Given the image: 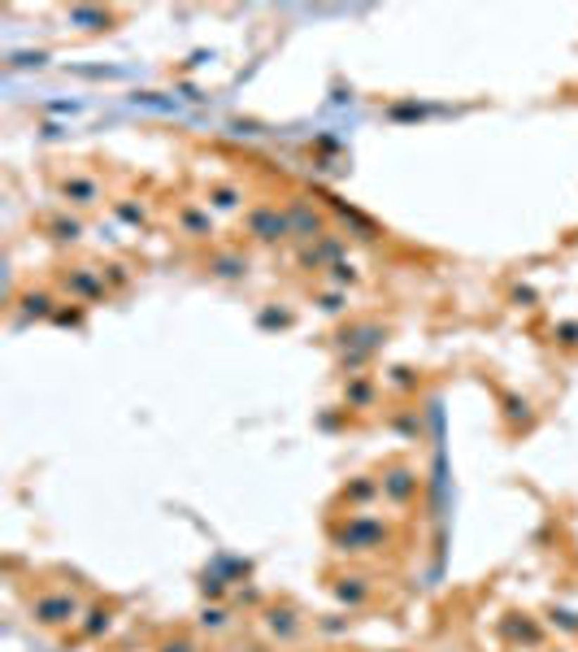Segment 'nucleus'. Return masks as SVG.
I'll list each match as a JSON object with an SVG mask.
<instances>
[{"label":"nucleus","mask_w":578,"mask_h":652,"mask_svg":"<svg viewBox=\"0 0 578 652\" xmlns=\"http://www.w3.org/2000/svg\"><path fill=\"white\" fill-rule=\"evenodd\" d=\"M244 231H248V239L253 244H283L287 235H291V218H287V209H279V205H270V200H261V205H253L244 213Z\"/></svg>","instance_id":"f257e3e1"},{"label":"nucleus","mask_w":578,"mask_h":652,"mask_svg":"<svg viewBox=\"0 0 578 652\" xmlns=\"http://www.w3.org/2000/svg\"><path fill=\"white\" fill-rule=\"evenodd\" d=\"M57 196L74 209H96L100 200H105V183H100V174H92V170H61L57 174Z\"/></svg>","instance_id":"f03ea898"},{"label":"nucleus","mask_w":578,"mask_h":652,"mask_svg":"<svg viewBox=\"0 0 578 652\" xmlns=\"http://www.w3.org/2000/svg\"><path fill=\"white\" fill-rule=\"evenodd\" d=\"M61 287L79 300V305H100V300H109L105 270H96V265H70V270H61Z\"/></svg>","instance_id":"7ed1b4c3"},{"label":"nucleus","mask_w":578,"mask_h":652,"mask_svg":"<svg viewBox=\"0 0 578 652\" xmlns=\"http://www.w3.org/2000/svg\"><path fill=\"white\" fill-rule=\"evenodd\" d=\"M31 617L39 626H70V622H79V600L70 591H39L31 600Z\"/></svg>","instance_id":"20e7f679"},{"label":"nucleus","mask_w":578,"mask_h":652,"mask_svg":"<svg viewBox=\"0 0 578 652\" xmlns=\"http://www.w3.org/2000/svg\"><path fill=\"white\" fill-rule=\"evenodd\" d=\"M379 344H383V326H379V322H357V326H348V331L339 335V348H348L344 370H357Z\"/></svg>","instance_id":"39448f33"},{"label":"nucleus","mask_w":578,"mask_h":652,"mask_svg":"<svg viewBox=\"0 0 578 652\" xmlns=\"http://www.w3.org/2000/svg\"><path fill=\"white\" fill-rule=\"evenodd\" d=\"M387 531L374 518H348L344 531H335V544L344 548V553H370V548H383Z\"/></svg>","instance_id":"423d86ee"},{"label":"nucleus","mask_w":578,"mask_h":652,"mask_svg":"<svg viewBox=\"0 0 578 652\" xmlns=\"http://www.w3.org/2000/svg\"><path fill=\"white\" fill-rule=\"evenodd\" d=\"M287 218H291V235H296V239H305V244H318L322 235H331V231H326V213H322L318 205H309L305 196H296V200H291Z\"/></svg>","instance_id":"0eeeda50"},{"label":"nucleus","mask_w":578,"mask_h":652,"mask_svg":"<svg viewBox=\"0 0 578 652\" xmlns=\"http://www.w3.org/2000/svg\"><path fill=\"white\" fill-rule=\"evenodd\" d=\"M174 227H179V235H187V239H213V213H209V205H200V200H183V205L174 209Z\"/></svg>","instance_id":"6e6552de"},{"label":"nucleus","mask_w":578,"mask_h":652,"mask_svg":"<svg viewBox=\"0 0 578 652\" xmlns=\"http://www.w3.org/2000/svg\"><path fill=\"white\" fill-rule=\"evenodd\" d=\"M379 487H383V500H391L396 509H405L409 500L417 496V474L409 470V465H391V470H383V479H379Z\"/></svg>","instance_id":"1a4fd4ad"},{"label":"nucleus","mask_w":578,"mask_h":652,"mask_svg":"<svg viewBox=\"0 0 578 652\" xmlns=\"http://www.w3.org/2000/svg\"><path fill=\"white\" fill-rule=\"evenodd\" d=\"M265 631L279 639V644H296L300 631H305V622H300V613L291 605H270L265 609Z\"/></svg>","instance_id":"9d476101"},{"label":"nucleus","mask_w":578,"mask_h":652,"mask_svg":"<svg viewBox=\"0 0 578 652\" xmlns=\"http://www.w3.org/2000/svg\"><path fill=\"white\" fill-rule=\"evenodd\" d=\"M335 261H344V244H339V235H322L318 244H309V248H300V265L305 270H331Z\"/></svg>","instance_id":"9b49d317"},{"label":"nucleus","mask_w":578,"mask_h":652,"mask_svg":"<svg viewBox=\"0 0 578 652\" xmlns=\"http://www.w3.org/2000/svg\"><path fill=\"white\" fill-rule=\"evenodd\" d=\"M205 205L209 209H222V213H235L244 205V187L235 179H209L205 183Z\"/></svg>","instance_id":"f8f14e48"},{"label":"nucleus","mask_w":578,"mask_h":652,"mask_svg":"<svg viewBox=\"0 0 578 652\" xmlns=\"http://www.w3.org/2000/svg\"><path fill=\"white\" fill-rule=\"evenodd\" d=\"M39 231L48 239H57V244H79L83 239V218H74V213H48V218H39Z\"/></svg>","instance_id":"ddd939ff"},{"label":"nucleus","mask_w":578,"mask_h":652,"mask_svg":"<svg viewBox=\"0 0 578 652\" xmlns=\"http://www.w3.org/2000/svg\"><path fill=\"white\" fill-rule=\"evenodd\" d=\"M205 270L213 274V279H226V283H235L248 274V253H235V248H226V253H213L205 261Z\"/></svg>","instance_id":"4468645a"},{"label":"nucleus","mask_w":578,"mask_h":652,"mask_svg":"<svg viewBox=\"0 0 578 652\" xmlns=\"http://www.w3.org/2000/svg\"><path fill=\"white\" fill-rule=\"evenodd\" d=\"M374 396H379V383H374L370 374H357V379H348V387H344L348 409H370Z\"/></svg>","instance_id":"2eb2a0df"},{"label":"nucleus","mask_w":578,"mask_h":652,"mask_svg":"<svg viewBox=\"0 0 578 652\" xmlns=\"http://www.w3.org/2000/svg\"><path fill=\"white\" fill-rule=\"evenodd\" d=\"M22 313H27V318H48V322H53V313H57V296H53V291H44V287L22 291Z\"/></svg>","instance_id":"dca6fc26"},{"label":"nucleus","mask_w":578,"mask_h":652,"mask_svg":"<svg viewBox=\"0 0 578 652\" xmlns=\"http://www.w3.org/2000/svg\"><path fill=\"white\" fill-rule=\"evenodd\" d=\"M335 596L344 600L348 609H357V605H365V600H370V583L361 579V574H344V579L335 583Z\"/></svg>","instance_id":"f3484780"},{"label":"nucleus","mask_w":578,"mask_h":652,"mask_svg":"<svg viewBox=\"0 0 578 652\" xmlns=\"http://www.w3.org/2000/svg\"><path fill=\"white\" fill-rule=\"evenodd\" d=\"M83 617H87V622L79 626L83 639H100V635H105L109 626H113V609H92V613H83Z\"/></svg>","instance_id":"a211bd4d"},{"label":"nucleus","mask_w":578,"mask_h":652,"mask_svg":"<svg viewBox=\"0 0 578 652\" xmlns=\"http://www.w3.org/2000/svg\"><path fill=\"white\" fill-rule=\"evenodd\" d=\"M383 487H379V479H370V474H361L357 483H348L344 487V500H353V505H365V500H374Z\"/></svg>","instance_id":"6ab92c4d"},{"label":"nucleus","mask_w":578,"mask_h":652,"mask_svg":"<svg viewBox=\"0 0 578 652\" xmlns=\"http://www.w3.org/2000/svg\"><path fill=\"white\" fill-rule=\"evenodd\" d=\"M70 22H79L83 31H109V13L105 9H70Z\"/></svg>","instance_id":"aec40b11"},{"label":"nucleus","mask_w":578,"mask_h":652,"mask_svg":"<svg viewBox=\"0 0 578 652\" xmlns=\"http://www.w3.org/2000/svg\"><path fill=\"white\" fill-rule=\"evenodd\" d=\"M113 213L127 222V227H148V209L135 205V200H113Z\"/></svg>","instance_id":"412c9836"},{"label":"nucleus","mask_w":578,"mask_h":652,"mask_svg":"<svg viewBox=\"0 0 578 652\" xmlns=\"http://www.w3.org/2000/svg\"><path fill=\"white\" fill-rule=\"evenodd\" d=\"M331 283H339V287H357V283H361V274H357L353 261H335V265H331Z\"/></svg>","instance_id":"4be33fe9"},{"label":"nucleus","mask_w":578,"mask_h":652,"mask_svg":"<svg viewBox=\"0 0 578 652\" xmlns=\"http://www.w3.org/2000/svg\"><path fill=\"white\" fill-rule=\"evenodd\" d=\"M105 283H109V291H122V287L131 283V270L122 265V261H109L105 265Z\"/></svg>","instance_id":"5701e85b"},{"label":"nucleus","mask_w":578,"mask_h":652,"mask_svg":"<svg viewBox=\"0 0 578 652\" xmlns=\"http://www.w3.org/2000/svg\"><path fill=\"white\" fill-rule=\"evenodd\" d=\"M200 626H205V631H222V626H226V609L205 605V609H200Z\"/></svg>","instance_id":"b1692460"},{"label":"nucleus","mask_w":578,"mask_h":652,"mask_svg":"<svg viewBox=\"0 0 578 652\" xmlns=\"http://www.w3.org/2000/svg\"><path fill=\"white\" fill-rule=\"evenodd\" d=\"M548 617H552V626H561V631L578 635V613H565V609H552Z\"/></svg>","instance_id":"393cba45"},{"label":"nucleus","mask_w":578,"mask_h":652,"mask_svg":"<svg viewBox=\"0 0 578 652\" xmlns=\"http://www.w3.org/2000/svg\"><path fill=\"white\" fill-rule=\"evenodd\" d=\"M261 326H291V313L287 309H265L261 313Z\"/></svg>","instance_id":"a878e982"},{"label":"nucleus","mask_w":578,"mask_h":652,"mask_svg":"<svg viewBox=\"0 0 578 652\" xmlns=\"http://www.w3.org/2000/svg\"><path fill=\"white\" fill-rule=\"evenodd\" d=\"M53 322H57V326H83V313H79V309H57Z\"/></svg>","instance_id":"bb28decb"},{"label":"nucleus","mask_w":578,"mask_h":652,"mask_svg":"<svg viewBox=\"0 0 578 652\" xmlns=\"http://www.w3.org/2000/svg\"><path fill=\"white\" fill-rule=\"evenodd\" d=\"M161 652H196V644H191L187 635H179V639H165V644H161Z\"/></svg>","instance_id":"cd10ccee"},{"label":"nucleus","mask_w":578,"mask_h":652,"mask_svg":"<svg viewBox=\"0 0 578 652\" xmlns=\"http://www.w3.org/2000/svg\"><path fill=\"white\" fill-rule=\"evenodd\" d=\"M322 309H326V313H339V309H344V291H326V296H322Z\"/></svg>","instance_id":"c85d7f7f"},{"label":"nucleus","mask_w":578,"mask_h":652,"mask_svg":"<svg viewBox=\"0 0 578 652\" xmlns=\"http://www.w3.org/2000/svg\"><path fill=\"white\" fill-rule=\"evenodd\" d=\"M391 383H396V387H413V370L396 365V370H391Z\"/></svg>","instance_id":"c756f323"},{"label":"nucleus","mask_w":578,"mask_h":652,"mask_svg":"<svg viewBox=\"0 0 578 652\" xmlns=\"http://www.w3.org/2000/svg\"><path fill=\"white\" fill-rule=\"evenodd\" d=\"M513 300H517V305H526V309H531V305H535V291H531V287H513Z\"/></svg>","instance_id":"7c9ffc66"},{"label":"nucleus","mask_w":578,"mask_h":652,"mask_svg":"<svg viewBox=\"0 0 578 652\" xmlns=\"http://www.w3.org/2000/svg\"><path fill=\"white\" fill-rule=\"evenodd\" d=\"M561 344H578V326H574V322L561 326Z\"/></svg>","instance_id":"2f4dec72"}]
</instances>
